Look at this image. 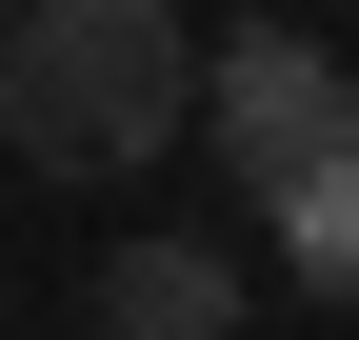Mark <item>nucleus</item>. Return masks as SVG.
I'll use <instances>...</instances> for the list:
<instances>
[{"mask_svg":"<svg viewBox=\"0 0 359 340\" xmlns=\"http://www.w3.org/2000/svg\"><path fill=\"white\" fill-rule=\"evenodd\" d=\"M0 140H20V181H140L160 140H200V20L180 0H20Z\"/></svg>","mask_w":359,"mask_h":340,"instance_id":"obj_1","label":"nucleus"},{"mask_svg":"<svg viewBox=\"0 0 359 340\" xmlns=\"http://www.w3.org/2000/svg\"><path fill=\"white\" fill-rule=\"evenodd\" d=\"M339 140H359V80L320 60V20H240V40H200V160L240 181V221H259V200H299Z\"/></svg>","mask_w":359,"mask_h":340,"instance_id":"obj_2","label":"nucleus"},{"mask_svg":"<svg viewBox=\"0 0 359 340\" xmlns=\"http://www.w3.org/2000/svg\"><path fill=\"white\" fill-rule=\"evenodd\" d=\"M100 340H240V261L219 240H120L100 261Z\"/></svg>","mask_w":359,"mask_h":340,"instance_id":"obj_3","label":"nucleus"},{"mask_svg":"<svg viewBox=\"0 0 359 340\" xmlns=\"http://www.w3.org/2000/svg\"><path fill=\"white\" fill-rule=\"evenodd\" d=\"M259 240H280V280H299V301H339V320H359V140H339L299 200H259Z\"/></svg>","mask_w":359,"mask_h":340,"instance_id":"obj_4","label":"nucleus"},{"mask_svg":"<svg viewBox=\"0 0 359 340\" xmlns=\"http://www.w3.org/2000/svg\"><path fill=\"white\" fill-rule=\"evenodd\" d=\"M0 40H20V0H0Z\"/></svg>","mask_w":359,"mask_h":340,"instance_id":"obj_5","label":"nucleus"},{"mask_svg":"<svg viewBox=\"0 0 359 340\" xmlns=\"http://www.w3.org/2000/svg\"><path fill=\"white\" fill-rule=\"evenodd\" d=\"M280 20H320V0H280Z\"/></svg>","mask_w":359,"mask_h":340,"instance_id":"obj_6","label":"nucleus"}]
</instances>
